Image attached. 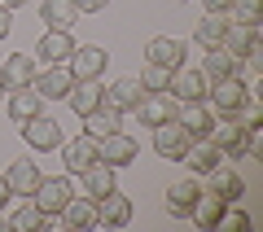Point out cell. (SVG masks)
Wrapping results in <instances>:
<instances>
[{
    "mask_svg": "<svg viewBox=\"0 0 263 232\" xmlns=\"http://www.w3.org/2000/svg\"><path fill=\"white\" fill-rule=\"evenodd\" d=\"M254 131H259V123H246L241 114H219V123H211L206 140L224 153V162H233V158H241L246 149H250Z\"/></svg>",
    "mask_w": 263,
    "mask_h": 232,
    "instance_id": "6da1fadb",
    "label": "cell"
},
{
    "mask_svg": "<svg viewBox=\"0 0 263 232\" xmlns=\"http://www.w3.org/2000/svg\"><path fill=\"white\" fill-rule=\"evenodd\" d=\"M250 101V84L241 74H228V79H215L206 88V105H215L219 114H241V105Z\"/></svg>",
    "mask_w": 263,
    "mask_h": 232,
    "instance_id": "7a4b0ae2",
    "label": "cell"
},
{
    "mask_svg": "<svg viewBox=\"0 0 263 232\" xmlns=\"http://www.w3.org/2000/svg\"><path fill=\"white\" fill-rule=\"evenodd\" d=\"M70 176H40V184H35V193H31V202H35V210L44 215V219H53V215H62V206L70 202Z\"/></svg>",
    "mask_w": 263,
    "mask_h": 232,
    "instance_id": "3957f363",
    "label": "cell"
},
{
    "mask_svg": "<svg viewBox=\"0 0 263 232\" xmlns=\"http://www.w3.org/2000/svg\"><path fill=\"white\" fill-rule=\"evenodd\" d=\"M136 153H141V145H136V136H127L123 127L97 136V158H101L105 167H132V162H136Z\"/></svg>",
    "mask_w": 263,
    "mask_h": 232,
    "instance_id": "277c9868",
    "label": "cell"
},
{
    "mask_svg": "<svg viewBox=\"0 0 263 232\" xmlns=\"http://www.w3.org/2000/svg\"><path fill=\"white\" fill-rule=\"evenodd\" d=\"M193 145V136H189V127L184 123H162V127H154V153L158 158H167V162H184V149Z\"/></svg>",
    "mask_w": 263,
    "mask_h": 232,
    "instance_id": "5b68a950",
    "label": "cell"
},
{
    "mask_svg": "<svg viewBox=\"0 0 263 232\" xmlns=\"http://www.w3.org/2000/svg\"><path fill=\"white\" fill-rule=\"evenodd\" d=\"M22 140L35 153H53V149H62V123L48 119V114H35L31 123H22Z\"/></svg>",
    "mask_w": 263,
    "mask_h": 232,
    "instance_id": "8992f818",
    "label": "cell"
},
{
    "mask_svg": "<svg viewBox=\"0 0 263 232\" xmlns=\"http://www.w3.org/2000/svg\"><path fill=\"white\" fill-rule=\"evenodd\" d=\"M70 84H75V74H70V66H66V62L44 66V70H35V79H31V88H35L44 101H62V96L70 92Z\"/></svg>",
    "mask_w": 263,
    "mask_h": 232,
    "instance_id": "52a82bcc",
    "label": "cell"
},
{
    "mask_svg": "<svg viewBox=\"0 0 263 232\" xmlns=\"http://www.w3.org/2000/svg\"><path fill=\"white\" fill-rule=\"evenodd\" d=\"M62 162H66V176H84L97 162V136L79 131L75 140H62Z\"/></svg>",
    "mask_w": 263,
    "mask_h": 232,
    "instance_id": "ba28073f",
    "label": "cell"
},
{
    "mask_svg": "<svg viewBox=\"0 0 263 232\" xmlns=\"http://www.w3.org/2000/svg\"><path fill=\"white\" fill-rule=\"evenodd\" d=\"M176 105H180V101H176L171 92H145V96H141V105H136L132 114H136L145 127H162V123L176 119Z\"/></svg>",
    "mask_w": 263,
    "mask_h": 232,
    "instance_id": "9c48e42d",
    "label": "cell"
},
{
    "mask_svg": "<svg viewBox=\"0 0 263 232\" xmlns=\"http://www.w3.org/2000/svg\"><path fill=\"white\" fill-rule=\"evenodd\" d=\"M5 110H9L13 127H22V123H31L35 114H44V96H40L35 88H13V92H5Z\"/></svg>",
    "mask_w": 263,
    "mask_h": 232,
    "instance_id": "30bf717a",
    "label": "cell"
},
{
    "mask_svg": "<svg viewBox=\"0 0 263 232\" xmlns=\"http://www.w3.org/2000/svg\"><path fill=\"white\" fill-rule=\"evenodd\" d=\"M206 74L202 70H189V66H176L171 70V84H167V92L176 96V101H202L206 96Z\"/></svg>",
    "mask_w": 263,
    "mask_h": 232,
    "instance_id": "8fae6325",
    "label": "cell"
},
{
    "mask_svg": "<svg viewBox=\"0 0 263 232\" xmlns=\"http://www.w3.org/2000/svg\"><path fill=\"white\" fill-rule=\"evenodd\" d=\"M241 70H246V62L233 53V48H224V44L206 48V62H202V74H206V84H215V79H228V74H241Z\"/></svg>",
    "mask_w": 263,
    "mask_h": 232,
    "instance_id": "7c38bea8",
    "label": "cell"
},
{
    "mask_svg": "<svg viewBox=\"0 0 263 232\" xmlns=\"http://www.w3.org/2000/svg\"><path fill=\"white\" fill-rule=\"evenodd\" d=\"M57 219H62L70 232H88V228H97V223H101V219H97V202H92V197H75V193H70V202L62 206V215H57Z\"/></svg>",
    "mask_w": 263,
    "mask_h": 232,
    "instance_id": "4fadbf2b",
    "label": "cell"
},
{
    "mask_svg": "<svg viewBox=\"0 0 263 232\" xmlns=\"http://www.w3.org/2000/svg\"><path fill=\"white\" fill-rule=\"evenodd\" d=\"M70 53H75V40H70V31H57V27H48L44 35H40V44H35V57H40L44 66L66 62Z\"/></svg>",
    "mask_w": 263,
    "mask_h": 232,
    "instance_id": "5bb4252c",
    "label": "cell"
},
{
    "mask_svg": "<svg viewBox=\"0 0 263 232\" xmlns=\"http://www.w3.org/2000/svg\"><path fill=\"white\" fill-rule=\"evenodd\" d=\"M145 62L167 66V70L184 66V40H176V35H154L149 44H145Z\"/></svg>",
    "mask_w": 263,
    "mask_h": 232,
    "instance_id": "9a60e30c",
    "label": "cell"
},
{
    "mask_svg": "<svg viewBox=\"0 0 263 232\" xmlns=\"http://www.w3.org/2000/svg\"><path fill=\"white\" fill-rule=\"evenodd\" d=\"M197 197H202V184L197 180H176V184L167 188V215L171 219H189L197 206Z\"/></svg>",
    "mask_w": 263,
    "mask_h": 232,
    "instance_id": "2e32d148",
    "label": "cell"
},
{
    "mask_svg": "<svg viewBox=\"0 0 263 232\" xmlns=\"http://www.w3.org/2000/svg\"><path fill=\"white\" fill-rule=\"evenodd\" d=\"M70 62V74L75 79H101V70H105V48H97V44H84V48H75V53L66 57Z\"/></svg>",
    "mask_w": 263,
    "mask_h": 232,
    "instance_id": "e0dca14e",
    "label": "cell"
},
{
    "mask_svg": "<svg viewBox=\"0 0 263 232\" xmlns=\"http://www.w3.org/2000/svg\"><path fill=\"white\" fill-rule=\"evenodd\" d=\"M31 79H35V57H22V53L5 57V66H0V84H5V92H13V88H31Z\"/></svg>",
    "mask_w": 263,
    "mask_h": 232,
    "instance_id": "ac0fdd59",
    "label": "cell"
},
{
    "mask_svg": "<svg viewBox=\"0 0 263 232\" xmlns=\"http://www.w3.org/2000/svg\"><path fill=\"white\" fill-rule=\"evenodd\" d=\"M5 184H9L13 197H31V193H35V184H40V167L31 158L9 162V167H5Z\"/></svg>",
    "mask_w": 263,
    "mask_h": 232,
    "instance_id": "d6986e66",
    "label": "cell"
},
{
    "mask_svg": "<svg viewBox=\"0 0 263 232\" xmlns=\"http://www.w3.org/2000/svg\"><path fill=\"white\" fill-rule=\"evenodd\" d=\"M141 96H145V84L132 74V79H114L110 88H105V101L114 105L119 114H132L136 105H141Z\"/></svg>",
    "mask_w": 263,
    "mask_h": 232,
    "instance_id": "ffe728a7",
    "label": "cell"
},
{
    "mask_svg": "<svg viewBox=\"0 0 263 232\" xmlns=\"http://www.w3.org/2000/svg\"><path fill=\"white\" fill-rule=\"evenodd\" d=\"M66 101H70V110L84 119L88 110H97V105L105 101V88H101V79H75L70 84V92H66Z\"/></svg>",
    "mask_w": 263,
    "mask_h": 232,
    "instance_id": "44dd1931",
    "label": "cell"
},
{
    "mask_svg": "<svg viewBox=\"0 0 263 232\" xmlns=\"http://www.w3.org/2000/svg\"><path fill=\"white\" fill-rule=\"evenodd\" d=\"M176 123H184L189 136H206L211 123H215V114H211L206 96H202V101H180V105H176Z\"/></svg>",
    "mask_w": 263,
    "mask_h": 232,
    "instance_id": "7402d4cb",
    "label": "cell"
},
{
    "mask_svg": "<svg viewBox=\"0 0 263 232\" xmlns=\"http://www.w3.org/2000/svg\"><path fill=\"white\" fill-rule=\"evenodd\" d=\"M206 193H215L224 206H237V202H241V193H246V180L237 176V171H228L224 162H219V167L211 171V188H206Z\"/></svg>",
    "mask_w": 263,
    "mask_h": 232,
    "instance_id": "603a6c76",
    "label": "cell"
},
{
    "mask_svg": "<svg viewBox=\"0 0 263 232\" xmlns=\"http://www.w3.org/2000/svg\"><path fill=\"white\" fill-rule=\"evenodd\" d=\"M184 162L193 167V176H211V171H215L219 162H224V153H219V149L211 145L206 136H193V145L184 149Z\"/></svg>",
    "mask_w": 263,
    "mask_h": 232,
    "instance_id": "cb8c5ba5",
    "label": "cell"
},
{
    "mask_svg": "<svg viewBox=\"0 0 263 232\" xmlns=\"http://www.w3.org/2000/svg\"><path fill=\"white\" fill-rule=\"evenodd\" d=\"M97 219H101L105 228H127L132 223V202L114 188V193H105L101 202H97Z\"/></svg>",
    "mask_w": 263,
    "mask_h": 232,
    "instance_id": "d4e9b609",
    "label": "cell"
},
{
    "mask_svg": "<svg viewBox=\"0 0 263 232\" xmlns=\"http://www.w3.org/2000/svg\"><path fill=\"white\" fill-rule=\"evenodd\" d=\"M79 180H84V197H92V202H101L105 193H114V167H105L101 158H97Z\"/></svg>",
    "mask_w": 263,
    "mask_h": 232,
    "instance_id": "484cf974",
    "label": "cell"
},
{
    "mask_svg": "<svg viewBox=\"0 0 263 232\" xmlns=\"http://www.w3.org/2000/svg\"><path fill=\"white\" fill-rule=\"evenodd\" d=\"M119 127H123V114L114 110L110 101H101L97 110L84 114V131H88V136H105V131H119Z\"/></svg>",
    "mask_w": 263,
    "mask_h": 232,
    "instance_id": "4316f807",
    "label": "cell"
},
{
    "mask_svg": "<svg viewBox=\"0 0 263 232\" xmlns=\"http://www.w3.org/2000/svg\"><path fill=\"white\" fill-rule=\"evenodd\" d=\"M40 18L48 27H57V31H70L79 22V9H75V0H44L40 5Z\"/></svg>",
    "mask_w": 263,
    "mask_h": 232,
    "instance_id": "83f0119b",
    "label": "cell"
},
{
    "mask_svg": "<svg viewBox=\"0 0 263 232\" xmlns=\"http://www.w3.org/2000/svg\"><path fill=\"white\" fill-rule=\"evenodd\" d=\"M224 48H233L237 57H250V53H263V48H259V27H237V22H228V35H224Z\"/></svg>",
    "mask_w": 263,
    "mask_h": 232,
    "instance_id": "f1b7e54d",
    "label": "cell"
},
{
    "mask_svg": "<svg viewBox=\"0 0 263 232\" xmlns=\"http://www.w3.org/2000/svg\"><path fill=\"white\" fill-rule=\"evenodd\" d=\"M189 219H193L197 228H219V223H224V202H219L215 193H206V188H202V197H197V206H193V215H189Z\"/></svg>",
    "mask_w": 263,
    "mask_h": 232,
    "instance_id": "f546056e",
    "label": "cell"
},
{
    "mask_svg": "<svg viewBox=\"0 0 263 232\" xmlns=\"http://www.w3.org/2000/svg\"><path fill=\"white\" fill-rule=\"evenodd\" d=\"M224 35H228V18L224 13H206V18L193 27V40L202 48H215V44H224Z\"/></svg>",
    "mask_w": 263,
    "mask_h": 232,
    "instance_id": "4dcf8cb0",
    "label": "cell"
},
{
    "mask_svg": "<svg viewBox=\"0 0 263 232\" xmlns=\"http://www.w3.org/2000/svg\"><path fill=\"white\" fill-rule=\"evenodd\" d=\"M44 223L48 219L35 210V202H31V206H22V210H13L9 219H5V228H9V232H35V228H44Z\"/></svg>",
    "mask_w": 263,
    "mask_h": 232,
    "instance_id": "1f68e13d",
    "label": "cell"
},
{
    "mask_svg": "<svg viewBox=\"0 0 263 232\" xmlns=\"http://www.w3.org/2000/svg\"><path fill=\"white\" fill-rule=\"evenodd\" d=\"M224 18L237 22V27H259V0H233Z\"/></svg>",
    "mask_w": 263,
    "mask_h": 232,
    "instance_id": "d6a6232c",
    "label": "cell"
},
{
    "mask_svg": "<svg viewBox=\"0 0 263 232\" xmlns=\"http://www.w3.org/2000/svg\"><path fill=\"white\" fill-rule=\"evenodd\" d=\"M145 84V92H167V84H171V70L167 66H154V62H145V70L136 74Z\"/></svg>",
    "mask_w": 263,
    "mask_h": 232,
    "instance_id": "836d02e7",
    "label": "cell"
},
{
    "mask_svg": "<svg viewBox=\"0 0 263 232\" xmlns=\"http://www.w3.org/2000/svg\"><path fill=\"white\" fill-rule=\"evenodd\" d=\"M224 223H233V228H250V215H246V210H233V206H224Z\"/></svg>",
    "mask_w": 263,
    "mask_h": 232,
    "instance_id": "e575fe53",
    "label": "cell"
},
{
    "mask_svg": "<svg viewBox=\"0 0 263 232\" xmlns=\"http://www.w3.org/2000/svg\"><path fill=\"white\" fill-rule=\"evenodd\" d=\"M105 5H110V0H75V9H79V13H101Z\"/></svg>",
    "mask_w": 263,
    "mask_h": 232,
    "instance_id": "d590c367",
    "label": "cell"
},
{
    "mask_svg": "<svg viewBox=\"0 0 263 232\" xmlns=\"http://www.w3.org/2000/svg\"><path fill=\"white\" fill-rule=\"evenodd\" d=\"M202 5H206V13H228V5H233V0H202Z\"/></svg>",
    "mask_w": 263,
    "mask_h": 232,
    "instance_id": "8d00e7d4",
    "label": "cell"
},
{
    "mask_svg": "<svg viewBox=\"0 0 263 232\" xmlns=\"http://www.w3.org/2000/svg\"><path fill=\"white\" fill-rule=\"evenodd\" d=\"M9 18H13L9 9H0V40H5V35H9V31H13V22H9Z\"/></svg>",
    "mask_w": 263,
    "mask_h": 232,
    "instance_id": "74e56055",
    "label": "cell"
},
{
    "mask_svg": "<svg viewBox=\"0 0 263 232\" xmlns=\"http://www.w3.org/2000/svg\"><path fill=\"white\" fill-rule=\"evenodd\" d=\"M9 197H13V193H9V184H5V176H0V210L9 206Z\"/></svg>",
    "mask_w": 263,
    "mask_h": 232,
    "instance_id": "f35d334b",
    "label": "cell"
},
{
    "mask_svg": "<svg viewBox=\"0 0 263 232\" xmlns=\"http://www.w3.org/2000/svg\"><path fill=\"white\" fill-rule=\"evenodd\" d=\"M22 5H27V0H0V9H9V13H13V9H22Z\"/></svg>",
    "mask_w": 263,
    "mask_h": 232,
    "instance_id": "ab89813d",
    "label": "cell"
},
{
    "mask_svg": "<svg viewBox=\"0 0 263 232\" xmlns=\"http://www.w3.org/2000/svg\"><path fill=\"white\" fill-rule=\"evenodd\" d=\"M0 101H5V84H0Z\"/></svg>",
    "mask_w": 263,
    "mask_h": 232,
    "instance_id": "60d3db41",
    "label": "cell"
},
{
    "mask_svg": "<svg viewBox=\"0 0 263 232\" xmlns=\"http://www.w3.org/2000/svg\"><path fill=\"white\" fill-rule=\"evenodd\" d=\"M0 228H5V219H0Z\"/></svg>",
    "mask_w": 263,
    "mask_h": 232,
    "instance_id": "b9f144b4",
    "label": "cell"
}]
</instances>
